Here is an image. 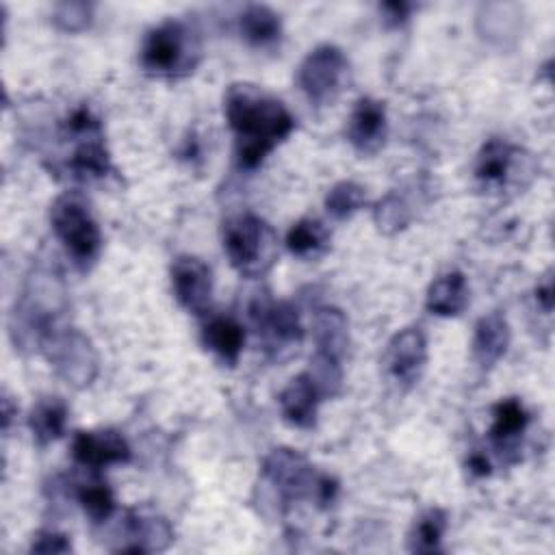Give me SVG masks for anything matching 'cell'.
<instances>
[{
    "label": "cell",
    "instance_id": "6da1fadb",
    "mask_svg": "<svg viewBox=\"0 0 555 555\" xmlns=\"http://www.w3.org/2000/svg\"><path fill=\"white\" fill-rule=\"evenodd\" d=\"M223 113L234 132L236 163L241 169H256L295 128L288 108L249 82H234L223 98Z\"/></svg>",
    "mask_w": 555,
    "mask_h": 555
},
{
    "label": "cell",
    "instance_id": "7a4b0ae2",
    "mask_svg": "<svg viewBox=\"0 0 555 555\" xmlns=\"http://www.w3.org/2000/svg\"><path fill=\"white\" fill-rule=\"evenodd\" d=\"M262 477L273 486L284 505L295 501H310L327 507L338 492L334 477L319 473L299 451L273 449L262 460Z\"/></svg>",
    "mask_w": 555,
    "mask_h": 555
},
{
    "label": "cell",
    "instance_id": "3957f363",
    "mask_svg": "<svg viewBox=\"0 0 555 555\" xmlns=\"http://www.w3.org/2000/svg\"><path fill=\"white\" fill-rule=\"evenodd\" d=\"M202 59V41L197 30L182 20H165L147 30L139 63L145 74L178 78L191 74Z\"/></svg>",
    "mask_w": 555,
    "mask_h": 555
},
{
    "label": "cell",
    "instance_id": "277c9868",
    "mask_svg": "<svg viewBox=\"0 0 555 555\" xmlns=\"http://www.w3.org/2000/svg\"><path fill=\"white\" fill-rule=\"evenodd\" d=\"M223 251L241 275L260 278L278 260V238L262 217L243 212L223 225Z\"/></svg>",
    "mask_w": 555,
    "mask_h": 555
},
{
    "label": "cell",
    "instance_id": "5b68a950",
    "mask_svg": "<svg viewBox=\"0 0 555 555\" xmlns=\"http://www.w3.org/2000/svg\"><path fill=\"white\" fill-rule=\"evenodd\" d=\"M50 223L65 251L80 269H89L102 249V234L89 206L76 195H59L50 208Z\"/></svg>",
    "mask_w": 555,
    "mask_h": 555
},
{
    "label": "cell",
    "instance_id": "8992f818",
    "mask_svg": "<svg viewBox=\"0 0 555 555\" xmlns=\"http://www.w3.org/2000/svg\"><path fill=\"white\" fill-rule=\"evenodd\" d=\"M39 349L54 373L72 388H87L98 377V351L80 330H54L43 338Z\"/></svg>",
    "mask_w": 555,
    "mask_h": 555
},
{
    "label": "cell",
    "instance_id": "52a82bcc",
    "mask_svg": "<svg viewBox=\"0 0 555 555\" xmlns=\"http://www.w3.org/2000/svg\"><path fill=\"white\" fill-rule=\"evenodd\" d=\"M349 78V61L345 52L332 43L317 46L301 61L297 72V82L306 98L317 106L332 104Z\"/></svg>",
    "mask_w": 555,
    "mask_h": 555
},
{
    "label": "cell",
    "instance_id": "ba28073f",
    "mask_svg": "<svg viewBox=\"0 0 555 555\" xmlns=\"http://www.w3.org/2000/svg\"><path fill=\"white\" fill-rule=\"evenodd\" d=\"M522 173L533 178L535 173V163L531 154L525 150L501 141V139H490L483 143V147L477 154L475 163V178L486 191H503L509 186H525L520 180Z\"/></svg>",
    "mask_w": 555,
    "mask_h": 555
},
{
    "label": "cell",
    "instance_id": "9c48e42d",
    "mask_svg": "<svg viewBox=\"0 0 555 555\" xmlns=\"http://www.w3.org/2000/svg\"><path fill=\"white\" fill-rule=\"evenodd\" d=\"M249 319L262 338L264 349L278 360L284 351L297 349V345L304 340V325L297 308L291 301L260 297L249 306Z\"/></svg>",
    "mask_w": 555,
    "mask_h": 555
},
{
    "label": "cell",
    "instance_id": "30bf717a",
    "mask_svg": "<svg viewBox=\"0 0 555 555\" xmlns=\"http://www.w3.org/2000/svg\"><path fill=\"white\" fill-rule=\"evenodd\" d=\"M427 362V338L421 327L412 325L397 332L384 351L386 373L403 388L414 386Z\"/></svg>",
    "mask_w": 555,
    "mask_h": 555
},
{
    "label": "cell",
    "instance_id": "8fae6325",
    "mask_svg": "<svg viewBox=\"0 0 555 555\" xmlns=\"http://www.w3.org/2000/svg\"><path fill=\"white\" fill-rule=\"evenodd\" d=\"M171 286L178 304L191 314H206L212 299V275L197 256H178L171 264Z\"/></svg>",
    "mask_w": 555,
    "mask_h": 555
},
{
    "label": "cell",
    "instance_id": "7c38bea8",
    "mask_svg": "<svg viewBox=\"0 0 555 555\" xmlns=\"http://www.w3.org/2000/svg\"><path fill=\"white\" fill-rule=\"evenodd\" d=\"M72 457L87 468L100 470L111 464H126L132 451L126 438L113 429L102 431H76L72 438Z\"/></svg>",
    "mask_w": 555,
    "mask_h": 555
},
{
    "label": "cell",
    "instance_id": "4fadbf2b",
    "mask_svg": "<svg viewBox=\"0 0 555 555\" xmlns=\"http://www.w3.org/2000/svg\"><path fill=\"white\" fill-rule=\"evenodd\" d=\"M388 132V119H386V106L379 100L373 98H360L351 115L347 119V141L360 152V154H373L377 152Z\"/></svg>",
    "mask_w": 555,
    "mask_h": 555
},
{
    "label": "cell",
    "instance_id": "5bb4252c",
    "mask_svg": "<svg viewBox=\"0 0 555 555\" xmlns=\"http://www.w3.org/2000/svg\"><path fill=\"white\" fill-rule=\"evenodd\" d=\"M124 535L126 542L115 551L124 553H154L165 551L173 540V529L167 518L154 512L130 509L124 518Z\"/></svg>",
    "mask_w": 555,
    "mask_h": 555
},
{
    "label": "cell",
    "instance_id": "9a60e30c",
    "mask_svg": "<svg viewBox=\"0 0 555 555\" xmlns=\"http://www.w3.org/2000/svg\"><path fill=\"white\" fill-rule=\"evenodd\" d=\"M527 423H529V414L525 405L514 397L501 399L492 408V425L488 429V438L496 449V453L507 462H514L512 453L518 449L520 436L527 429Z\"/></svg>",
    "mask_w": 555,
    "mask_h": 555
},
{
    "label": "cell",
    "instance_id": "2e32d148",
    "mask_svg": "<svg viewBox=\"0 0 555 555\" xmlns=\"http://www.w3.org/2000/svg\"><path fill=\"white\" fill-rule=\"evenodd\" d=\"M321 395L314 388L312 379L304 373H299L297 377H293L280 392L278 403L282 410V416L286 418V423H291L293 427L299 429H310L317 423V410L321 403Z\"/></svg>",
    "mask_w": 555,
    "mask_h": 555
},
{
    "label": "cell",
    "instance_id": "e0dca14e",
    "mask_svg": "<svg viewBox=\"0 0 555 555\" xmlns=\"http://www.w3.org/2000/svg\"><path fill=\"white\" fill-rule=\"evenodd\" d=\"M509 323L507 319L494 310L483 314L473 334V358L481 369H492L509 347Z\"/></svg>",
    "mask_w": 555,
    "mask_h": 555
},
{
    "label": "cell",
    "instance_id": "ac0fdd59",
    "mask_svg": "<svg viewBox=\"0 0 555 555\" xmlns=\"http://www.w3.org/2000/svg\"><path fill=\"white\" fill-rule=\"evenodd\" d=\"M468 306V284L464 273L447 271L438 275L425 295V308L438 317H457Z\"/></svg>",
    "mask_w": 555,
    "mask_h": 555
},
{
    "label": "cell",
    "instance_id": "d6986e66",
    "mask_svg": "<svg viewBox=\"0 0 555 555\" xmlns=\"http://www.w3.org/2000/svg\"><path fill=\"white\" fill-rule=\"evenodd\" d=\"M67 425V403L61 397H41L28 414V427L39 447L59 440Z\"/></svg>",
    "mask_w": 555,
    "mask_h": 555
},
{
    "label": "cell",
    "instance_id": "ffe728a7",
    "mask_svg": "<svg viewBox=\"0 0 555 555\" xmlns=\"http://www.w3.org/2000/svg\"><path fill=\"white\" fill-rule=\"evenodd\" d=\"M238 33L249 46L267 48L280 39L282 20L267 4H247L238 15Z\"/></svg>",
    "mask_w": 555,
    "mask_h": 555
},
{
    "label": "cell",
    "instance_id": "44dd1931",
    "mask_svg": "<svg viewBox=\"0 0 555 555\" xmlns=\"http://www.w3.org/2000/svg\"><path fill=\"white\" fill-rule=\"evenodd\" d=\"M202 340L223 362L234 364L245 345V330L232 317H210L202 330Z\"/></svg>",
    "mask_w": 555,
    "mask_h": 555
},
{
    "label": "cell",
    "instance_id": "7402d4cb",
    "mask_svg": "<svg viewBox=\"0 0 555 555\" xmlns=\"http://www.w3.org/2000/svg\"><path fill=\"white\" fill-rule=\"evenodd\" d=\"M314 343L317 351H325L334 358H343L347 343H349V332H347V317L340 308L334 306H323L314 312Z\"/></svg>",
    "mask_w": 555,
    "mask_h": 555
},
{
    "label": "cell",
    "instance_id": "603a6c76",
    "mask_svg": "<svg viewBox=\"0 0 555 555\" xmlns=\"http://www.w3.org/2000/svg\"><path fill=\"white\" fill-rule=\"evenodd\" d=\"M520 9L512 2H488L479 7L477 30L490 43L503 46L509 37H516Z\"/></svg>",
    "mask_w": 555,
    "mask_h": 555
},
{
    "label": "cell",
    "instance_id": "cb8c5ba5",
    "mask_svg": "<svg viewBox=\"0 0 555 555\" xmlns=\"http://www.w3.org/2000/svg\"><path fill=\"white\" fill-rule=\"evenodd\" d=\"M330 245V230L323 221L306 217L291 225L286 234V247L299 258H317Z\"/></svg>",
    "mask_w": 555,
    "mask_h": 555
},
{
    "label": "cell",
    "instance_id": "d4e9b609",
    "mask_svg": "<svg viewBox=\"0 0 555 555\" xmlns=\"http://www.w3.org/2000/svg\"><path fill=\"white\" fill-rule=\"evenodd\" d=\"M412 217H414L412 199L399 189L386 193L373 208V221L377 230L384 234H395L403 230L412 221Z\"/></svg>",
    "mask_w": 555,
    "mask_h": 555
},
{
    "label": "cell",
    "instance_id": "484cf974",
    "mask_svg": "<svg viewBox=\"0 0 555 555\" xmlns=\"http://www.w3.org/2000/svg\"><path fill=\"white\" fill-rule=\"evenodd\" d=\"M444 531H447V512L440 507H431L425 514H421L418 520L414 522L408 538V548L412 553H436L440 551Z\"/></svg>",
    "mask_w": 555,
    "mask_h": 555
},
{
    "label": "cell",
    "instance_id": "4316f807",
    "mask_svg": "<svg viewBox=\"0 0 555 555\" xmlns=\"http://www.w3.org/2000/svg\"><path fill=\"white\" fill-rule=\"evenodd\" d=\"M306 375L312 379V384L319 390L323 401L336 397L343 388L340 360L325 351H314V356L310 358V364L306 369Z\"/></svg>",
    "mask_w": 555,
    "mask_h": 555
},
{
    "label": "cell",
    "instance_id": "83f0119b",
    "mask_svg": "<svg viewBox=\"0 0 555 555\" xmlns=\"http://www.w3.org/2000/svg\"><path fill=\"white\" fill-rule=\"evenodd\" d=\"M366 204V193L364 186H360L358 182L351 180H343L336 182L327 195H325V210L332 219L336 221H345L351 215H356L362 206Z\"/></svg>",
    "mask_w": 555,
    "mask_h": 555
},
{
    "label": "cell",
    "instance_id": "f1b7e54d",
    "mask_svg": "<svg viewBox=\"0 0 555 555\" xmlns=\"http://www.w3.org/2000/svg\"><path fill=\"white\" fill-rule=\"evenodd\" d=\"M78 503L93 522H104L115 512V494L104 481H87L78 488Z\"/></svg>",
    "mask_w": 555,
    "mask_h": 555
},
{
    "label": "cell",
    "instance_id": "f546056e",
    "mask_svg": "<svg viewBox=\"0 0 555 555\" xmlns=\"http://www.w3.org/2000/svg\"><path fill=\"white\" fill-rule=\"evenodd\" d=\"M93 20V4L80 0L56 2L52 9V24L63 33H80Z\"/></svg>",
    "mask_w": 555,
    "mask_h": 555
},
{
    "label": "cell",
    "instance_id": "4dcf8cb0",
    "mask_svg": "<svg viewBox=\"0 0 555 555\" xmlns=\"http://www.w3.org/2000/svg\"><path fill=\"white\" fill-rule=\"evenodd\" d=\"M30 551L33 553H69L72 542L65 533L48 529V531H39V533L33 535Z\"/></svg>",
    "mask_w": 555,
    "mask_h": 555
},
{
    "label": "cell",
    "instance_id": "1f68e13d",
    "mask_svg": "<svg viewBox=\"0 0 555 555\" xmlns=\"http://www.w3.org/2000/svg\"><path fill=\"white\" fill-rule=\"evenodd\" d=\"M535 301H538V306L546 314L553 310V280H551V275H546L544 280L538 282V286H535Z\"/></svg>",
    "mask_w": 555,
    "mask_h": 555
},
{
    "label": "cell",
    "instance_id": "d6a6232c",
    "mask_svg": "<svg viewBox=\"0 0 555 555\" xmlns=\"http://www.w3.org/2000/svg\"><path fill=\"white\" fill-rule=\"evenodd\" d=\"M382 11L386 15V22L390 24H401L408 20L410 11H412V4H405V2H386L382 4Z\"/></svg>",
    "mask_w": 555,
    "mask_h": 555
},
{
    "label": "cell",
    "instance_id": "836d02e7",
    "mask_svg": "<svg viewBox=\"0 0 555 555\" xmlns=\"http://www.w3.org/2000/svg\"><path fill=\"white\" fill-rule=\"evenodd\" d=\"M468 468H470V473H473V475H477V477H486V475H490V464H488L486 455H481V453H473V455H470V460H468Z\"/></svg>",
    "mask_w": 555,
    "mask_h": 555
},
{
    "label": "cell",
    "instance_id": "e575fe53",
    "mask_svg": "<svg viewBox=\"0 0 555 555\" xmlns=\"http://www.w3.org/2000/svg\"><path fill=\"white\" fill-rule=\"evenodd\" d=\"M17 410L13 408V403H11V397L9 395H4L2 397V429L4 431H9V425H11V421H13V414H15Z\"/></svg>",
    "mask_w": 555,
    "mask_h": 555
}]
</instances>
